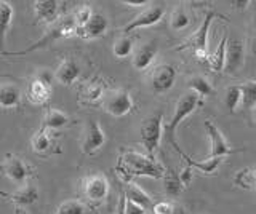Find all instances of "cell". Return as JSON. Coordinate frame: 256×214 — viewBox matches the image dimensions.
I'll use <instances>...</instances> for the list:
<instances>
[{"mask_svg": "<svg viewBox=\"0 0 256 214\" xmlns=\"http://www.w3.org/2000/svg\"><path fill=\"white\" fill-rule=\"evenodd\" d=\"M116 171L124 178V181L130 182V179L138 176L162 179L165 168L156 162V158H149L148 155H142L132 149H122Z\"/></svg>", "mask_w": 256, "mask_h": 214, "instance_id": "obj_1", "label": "cell"}, {"mask_svg": "<svg viewBox=\"0 0 256 214\" xmlns=\"http://www.w3.org/2000/svg\"><path fill=\"white\" fill-rule=\"evenodd\" d=\"M200 106H202V99H200L196 93H192V91L184 93L182 96L178 99V102H176L172 118L164 126V136H165L166 142H170L178 154H181L182 150H181V147L178 146V142H176V139H174L176 130H178V126L181 125V122L184 120V118H188L192 112H196V109L200 107Z\"/></svg>", "mask_w": 256, "mask_h": 214, "instance_id": "obj_2", "label": "cell"}, {"mask_svg": "<svg viewBox=\"0 0 256 214\" xmlns=\"http://www.w3.org/2000/svg\"><path fill=\"white\" fill-rule=\"evenodd\" d=\"M72 35H76V22H74V19H72V16L61 18L56 22H53L52 26H48L46 32L40 37L37 42L29 45L28 48L20 50V51H5L2 54H4V56H26V54H29L32 51L46 48V46L53 45L56 40H60V38H66V37H72Z\"/></svg>", "mask_w": 256, "mask_h": 214, "instance_id": "obj_3", "label": "cell"}, {"mask_svg": "<svg viewBox=\"0 0 256 214\" xmlns=\"http://www.w3.org/2000/svg\"><path fill=\"white\" fill-rule=\"evenodd\" d=\"M164 136V114L156 112L142 120L140 126V141L144 146L149 158H154L156 150Z\"/></svg>", "mask_w": 256, "mask_h": 214, "instance_id": "obj_4", "label": "cell"}, {"mask_svg": "<svg viewBox=\"0 0 256 214\" xmlns=\"http://www.w3.org/2000/svg\"><path fill=\"white\" fill-rule=\"evenodd\" d=\"M109 182L108 178L101 173L96 174H88L80 182V194L85 198V202L88 203V208H94L100 206L101 203L106 202V198L109 195Z\"/></svg>", "mask_w": 256, "mask_h": 214, "instance_id": "obj_5", "label": "cell"}, {"mask_svg": "<svg viewBox=\"0 0 256 214\" xmlns=\"http://www.w3.org/2000/svg\"><path fill=\"white\" fill-rule=\"evenodd\" d=\"M214 18H216V13L213 10L206 11L205 19L202 21V24L198 26V29L182 45H180L176 50H178V51L192 50V53H194L198 59L206 61L208 59V32H210L212 22H213Z\"/></svg>", "mask_w": 256, "mask_h": 214, "instance_id": "obj_6", "label": "cell"}, {"mask_svg": "<svg viewBox=\"0 0 256 214\" xmlns=\"http://www.w3.org/2000/svg\"><path fill=\"white\" fill-rule=\"evenodd\" d=\"M101 106L112 117H124L132 112L134 107V102L126 90L117 88V90H109L104 93V96L101 99Z\"/></svg>", "mask_w": 256, "mask_h": 214, "instance_id": "obj_7", "label": "cell"}, {"mask_svg": "<svg viewBox=\"0 0 256 214\" xmlns=\"http://www.w3.org/2000/svg\"><path fill=\"white\" fill-rule=\"evenodd\" d=\"M176 67L172 64H158L152 69L149 75V85L154 93H166L168 90L173 88L176 82Z\"/></svg>", "mask_w": 256, "mask_h": 214, "instance_id": "obj_8", "label": "cell"}, {"mask_svg": "<svg viewBox=\"0 0 256 214\" xmlns=\"http://www.w3.org/2000/svg\"><path fill=\"white\" fill-rule=\"evenodd\" d=\"M205 130L208 138H210V155H208V158H224L230 154L238 152V150L230 147L221 130L212 120H205Z\"/></svg>", "mask_w": 256, "mask_h": 214, "instance_id": "obj_9", "label": "cell"}, {"mask_svg": "<svg viewBox=\"0 0 256 214\" xmlns=\"http://www.w3.org/2000/svg\"><path fill=\"white\" fill-rule=\"evenodd\" d=\"M0 173L16 184H26V179L32 174V170L21 158L13 154H6L4 162L0 163Z\"/></svg>", "mask_w": 256, "mask_h": 214, "instance_id": "obj_10", "label": "cell"}, {"mask_svg": "<svg viewBox=\"0 0 256 214\" xmlns=\"http://www.w3.org/2000/svg\"><path fill=\"white\" fill-rule=\"evenodd\" d=\"M164 14H165V10H164L162 5H150V6H148V8H144L141 13L136 14L128 24H125L122 32H124V35H128V34L134 32L136 29L154 26L164 18Z\"/></svg>", "mask_w": 256, "mask_h": 214, "instance_id": "obj_11", "label": "cell"}, {"mask_svg": "<svg viewBox=\"0 0 256 214\" xmlns=\"http://www.w3.org/2000/svg\"><path fill=\"white\" fill-rule=\"evenodd\" d=\"M106 136L98 122L86 120L84 126V136H82V152L85 155H94L104 146Z\"/></svg>", "mask_w": 256, "mask_h": 214, "instance_id": "obj_12", "label": "cell"}, {"mask_svg": "<svg viewBox=\"0 0 256 214\" xmlns=\"http://www.w3.org/2000/svg\"><path fill=\"white\" fill-rule=\"evenodd\" d=\"M109 21L101 13H93L92 18L88 19L82 27L76 29V35L84 38V40H93V38H100L108 32Z\"/></svg>", "mask_w": 256, "mask_h": 214, "instance_id": "obj_13", "label": "cell"}, {"mask_svg": "<svg viewBox=\"0 0 256 214\" xmlns=\"http://www.w3.org/2000/svg\"><path fill=\"white\" fill-rule=\"evenodd\" d=\"M61 2L58 0H36L32 6H34V24L38 22H46V24H53L60 19L61 14Z\"/></svg>", "mask_w": 256, "mask_h": 214, "instance_id": "obj_14", "label": "cell"}, {"mask_svg": "<svg viewBox=\"0 0 256 214\" xmlns=\"http://www.w3.org/2000/svg\"><path fill=\"white\" fill-rule=\"evenodd\" d=\"M52 83H48L45 80H40V78L34 77L32 80L28 83L26 88V98L32 106L42 107L46 106L48 101L52 99Z\"/></svg>", "mask_w": 256, "mask_h": 214, "instance_id": "obj_15", "label": "cell"}, {"mask_svg": "<svg viewBox=\"0 0 256 214\" xmlns=\"http://www.w3.org/2000/svg\"><path fill=\"white\" fill-rule=\"evenodd\" d=\"M245 58V43L240 38H230L226 43V61H224V70L228 74H236L242 67Z\"/></svg>", "mask_w": 256, "mask_h": 214, "instance_id": "obj_16", "label": "cell"}, {"mask_svg": "<svg viewBox=\"0 0 256 214\" xmlns=\"http://www.w3.org/2000/svg\"><path fill=\"white\" fill-rule=\"evenodd\" d=\"M32 152H36L38 157H48L53 154H61V149L54 142V138L50 131L40 128L30 139Z\"/></svg>", "mask_w": 256, "mask_h": 214, "instance_id": "obj_17", "label": "cell"}, {"mask_svg": "<svg viewBox=\"0 0 256 214\" xmlns=\"http://www.w3.org/2000/svg\"><path fill=\"white\" fill-rule=\"evenodd\" d=\"M0 195L5 197L8 202L14 203L16 206H28V205H34L38 200V190L34 184L26 182L22 184L18 190H14L12 194H5L0 190Z\"/></svg>", "mask_w": 256, "mask_h": 214, "instance_id": "obj_18", "label": "cell"}, {"mask_svg": "<svg viewBox=\"0 0 256 214\" xmlns=\"http://www.w3.org/2000/svg\"><path fill=\"white\" fill-rule=\"evenodd\" d=\"M157 51H158L157 42H149V43L138 46V48L133 51V59H132L133 67L136 70H146L152 62H154Z\"/></svg>", "mask_w": 256, "mask_h": 214, "instance_id": "obj_19", "label": "cell"}, {"mask_svg": "<svg viewBox=\"0 0 256 214\" xmlns=\"http://www.w3.org/2000/svg\"><path fill=\"white\" fill-rule=\"evenodd\" d=\"M78 75H80V66H78V62L72 58L62 59V62L58 66V69H56V72H54L56 80L66 86L74 83Z\"/></svg>", "mask_w": 256, "mask_h": 214, "instance_id": "obj_20", "label": "cell"}, {"mask_svg": "<svg viewBox=\"0 0 256 214\" xmlns=\"http://www.w3.org/2000/svg\"><path fill=\"white\" fill-rule=\"evenodd\" d=\"M124 197L126 200H130L132 203L141 206L144 211H149V210H152V206H154V200H152V198L144 192L138 184H134V182H128L125 186Z\"/></svg>", "mask_w": 256, "mask_h": 214, "instance_id": "obj_21", "label": "cell"}, {"mask_svg": "<svg viewBox=\"0 0 256 214\" xmlns=\"http://www.w3.org/2000/svg\"><path fill=\"white\" fill-rule=\"evenodd\" d=\"M0 106L4 109H16L21 106V88L16 83L0 85Z\"/></svg>", "mask_w": 256, "mask_h": 214, "instance_id": "obj_22", "label": "cell"}, {"mask_svg": "<svg viewBox=\"0 0 256 214\" xmlns=\"http://www.w3.org/2000/svg\"><path fill=\"white\" fill-rule=\"evenodd\" d=\"M104 85L98 82V78L90 82H84L78 88L80 99H84L85 102H98L104 96Z\"/></svg>", "mask_w": 256, "mask_h": 214, "instance_id": "obj_23", "label": "cell"}, {"mask_svg": "<svg viewBox=\"0 0 256 214\" xmlns=\"http://www.w3.org/2000/svg\"><path fill=\"white\" fill-rule=\"evenodd\" d=\"M70 123V118L61 112V110H56V109H50L48 112L45 114L44 120H42V126L40 128L46 130V131H53V130H60L68 126Z\"/></svg>", "mask_w": 256, "mask_h": 214, "instance_id": "obj_24", "label": "cell"}, {"mask_svg": "<svg viewBox=\"0 0 256 214\" xmlns=\"http://www.w3.org/2000/svg\"><path fill=\"white\" fill-rule=\"evenodd\" d=\"M12 18H13V6L0 0V53H5V37L8 29L12 24Z\"/></svg>", "mask_w": 256, "mask_h": 214, "instance_id": "obj_25", "label": "cell"}, {"mask_svg": "<svg viewBox=\"0 0 256 214\" xmlns=\"http://www.w3.org/2000/svg\"><path fill=\"white\" fill-rule=\"evenodd\" d=\"M182 157V160H186L188 166H190L192 170H198V171H202L205 174H213L216 170L220 168V165L222 163V158H206V160L204 162H198V160H194V158H190L188 154H184L181 152L180 154Z\"/></svg>", "mask_w": 256, "mask_h": 214, "instance_id": "obj_26", "label": "cell"}, {"mask_svg": "<svg viewBox=\"0 0 256 214\" xmlns=\"http://www.w3.org/2000/svg\"><path fill=\"white\" fill-rule=\"evenodd\" d=\"M188 86L190 88V91L196 93L200 99L212 96V94L214 93L210 80H208V78L204 77V75H192L188 80Z\"/></svg>", "mask_w": 256, "mask_h": 214, "instance_id": "obj_27", "label": "cell"}, {"mask_svg": "<svg viewBox=\"0 0 256 214\" xmlns=\"http://www.w3.org/2000/svg\"><path fill=\"white\" fill-rule=\"evenodd\" d=\"M226 43H228V37L222 35L221 42L216 46V50L213 54H208L206 62L210 64V69L213 72H221L224 70V61H226Z\"/></svg>", "mask_w": 256, "mask_h": 214, "instance_id": "obj_28", "label": "cell"}, {"mask_svg": "<svg viewBox=\"0 0 256 214\" xmlns=\"http://www.w3.org/2000/svg\"><path fill=\"white\" fill-rule=\"evenodd\" d=\"M164 187H165V192L166 195H170V197H176V195H180L182 192V182L180 179V174L173 171L172 168H166L165 173H164Z\"/></svg>", "mask_w": 256, "mask_h": 214, "instance_id": "obj_29", "label": "cell"}, {"mask_svg": "<svg viewBox=\"0 0 256 214\" xmlns=\"http://www.w3.org/2000/svg\"><path fill=\"white\" fill-rule=\"evenodd\" d=\"M224 106L230 114H234L242 106V88H240V85L228 86L226 93H224Z\"/></svg>", "mask_w": 256, "mask_h": 214, "instance_id": "obj_30", "label": "cell"}, {"mask_svg": "<svg viewBox=\"0 0 256 214\" xmlns=\"http://www.w3.org/2000/svg\"><path fill=\"white\" fill-rule=\"evenodd\" d=\"M189 24H190V16L188 14L186 8L181 5L176 6L170 16V27L173 30H184L186 27H189Z\"/></svg>", "mask_w": 256, "mask_h": 214, "instance_id": "obj_31", "label": "cell"}, {"mask_svg": "<svg viewBox=\"0 0 256 214\" xmlns=\"http://www.w3.org/2000/svg\"><path fill=\"white\" fill-rule=\"evenodd\" d=\"M90 213L88 205L82 200H66L62 202L54 214H86Z\"/></svg>", "mask_w": 256, "mask_h": 214, "instance_id": "obj_32", "label": "cell"}, {"mask_svg": "<svg viewBox=\"0 0 256 214\" xmlns=\"http://www.w3.org/2000/svg\"><path fill=\"white\" fill-rule=\"evenodd\" d=\"M112 53L117 58H126L133 53V38L128 35L118 37L114 46H112Z\"/></svg>", "mask_w": 256, "mask_h": 214, "instance_id": "obj_33", "label": "cell"}, {"mask_svg": "<svg viewBox=\"0 0 256 214\" xmlns=\"http://www.w3.org/2000/svg\"><path fill=\"white\" fill-rule=\"evenodd\" d=\"M242 88V106L250 109L256 104V82H245L240 85Z\"/></svg>", "mask_w": 256, "mask_h": 214, "instance_id": "obj_34", "label": "cell"}, {"mask_svg": "<svg viewBox=\"0 0 256 214\" xmlns=\"http://www.w3.org/2000/svg\"><path fill=\"white\" fill-rule=\"evenodd\" d=\"M92 8H90V5H80L78 8L74 10V13H72V19H74L76 22V29L77 27H82L85 22L92 18Z\"/></svg>", "mask_w": 256, "mask_h": 214, "instance_id": "obj_35", "label": "cell"}, {"mask_svg": "<svg viewBox=\"0 0 256 214\" xmlns=\"http://www.w3.org/2000/svg\"><path fill=\"white\" fill-rule=\"evenodd\" d=\"M234 184L245 189V190H253V187H252V168L240 170L234 176Z\"/></svg>", "mask_w": 256, "mask_h": 214, "instance_id": "obj_36", "label": "cell"}, {"mask_svg": "<svg viewBox=\"0 0 256 214\" xmlns=\"http://www.w3.org/2000/svg\"><path fill=\"white\" fill-rule=\"evenodd\" d=\"M118 214H146V211H144L141 206L132 203L130 200H126V198L122 195V197H120Z\"/></svg>", "mask_w": 256, "mask_h": 214, "instance_id": "obj_37", "label": "cell"}, {"mask_svg": "<svg viewBox=\"0 0 256 214\" xmlns=\"http://www.w3.org/2000/svg\"><path fill=\"white\" fill-rule=\"evenodd\" d=\"M154 214H173L174 213V203L172 202H157L154 203L150 210Z\"/></svg>", "mask_w": 256, "mask_h": 214, "instance_id": "obj_38", "label": "cell"}, {"mask_svg": "<svg viewBox=\"0 0 256 214\" xmlns=\"http://www.w3.org/2000/svg\"><path fill=\"white\" fill-rule=\"evenodd\" d=\"M180 179H181L184 187L189 184L190 179H192V168H190V166H186V168L182 170V173H180Z\"/></svg>", "mask_w": 256, "mask_h": 214, "instance_id": "obj_39", "label": "cell"}, {"mask_svg": "<svg viewBox=\"0 0 256 214\" xmlns=\"http://www.w3.org/2000/svg\"><path fill=\"white\" fill-rule=\"evenodd\" d=\"M252 2L250 0H245V2H230V5L234 6V10H238V11H242V10H245L248 5H250Z\"/></svg>", "mask_w": 256, "mask_h": 214, "instance_id": "obj_40", "label": "cell"}, {"mask_svg": "<svg viewBox=\"0 0 256 214\" xmlns=\"http://www.w3.org/2000/svg\"><path fill=\"white\" fill-rule=\"evenodd\" d=\"M250 51H252L253 56H256V27H254L253 35H252V38H250Z\"/></svg>", "mask_w": 256, "mask_h": 214, "instance_id": "obj_41", "label": "cell"}, {"mask_svg": "<svg viewBox=\"0 0 256 214\" xmlns=\"http://www.w3.org/2000/svg\"><path fill=\"white\" fill-rule=\"evenodd\" d=\"M252 187L256 190V168H252Z\"/></svg>", "mask_w": 256, "mask_h": 214, "instance_id": "obj_42", "label": "cell"}, {"mask_svg": "<svg viewBox=\"0 0 256 214\" xmlns=\"http://www.w3.org/2000/svg\"><path fill=\"white\" fill-rule=\"evenodd\" d=\"M126 6H142V5H148V2H141V3H133V2H122Z\"/></svg>", "mask_w": 256, "mask_h": 214, "instance_id": "obj_43", "label": "cell"}, {"mask_svg": "<svg viewBox=\"0 0 256 214\" xmlns=\"http://www.w3.org/2000/svg\"><path fill=\"white\" fill-rule=\"evenodd\" d=\"M252 112H253V118H254V120H256V104L252 107Z\"/></svg>", "mask_w": 256, "mask_h": 214, "instance_id": "obj_44", "label": "cell"}, {"mask_svg": "<svg viewBox=\"0 0 256 214\" xmlns=\"http://www.w3.org/2000/svg\"><path fill=\"white\" fill-rule=\"evenodd\" d=\"M18 214H24V213H21V211H18Z\"/></svg>", "mask_w": 256, "mask_h": 214, "instance_id": "obj_45", "label": "cell"}]
</instances>
